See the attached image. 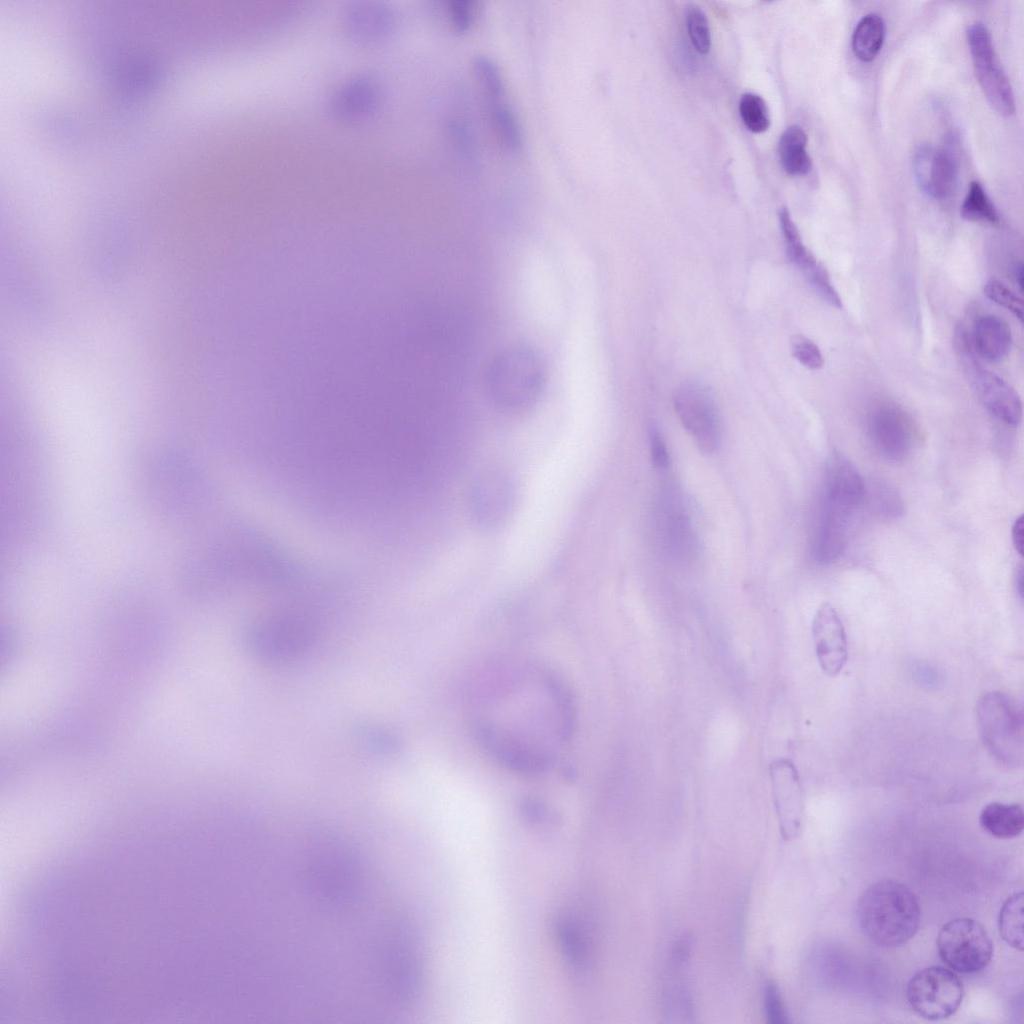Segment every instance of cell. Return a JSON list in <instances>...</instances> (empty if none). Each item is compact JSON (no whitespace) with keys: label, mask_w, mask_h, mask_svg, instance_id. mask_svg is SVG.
I'll return each mask as SVG.
<instances>
[{"label":"cell","mask_w":1024,"mask_h":1024,"mask_svg":"<svg viewBox=\"0 0 1024 1024\" xmlns=\"http://www.w3.org/2000/svg\"><path fill=\"white\" fill-rule=\"evenodd\" d=\"M499 692L497 718L478 719L485 745L512 767L535 771L568 739L572 712L562 685L546 674L523 675Z\"/></svg>","instance_id":"cell-1"},{"label":"cell","mask_w":1024,"mask_h":1024,"mask_svg":"<svg viewBox=\"0 0 1024 1024\" xmlns=\"http://www.w3.org/2000/svg\"><path fill=\"white\" fill-rule=\"evenodd\" d=\"M921 908L903 883L885 879L871 884L857 902V919L865 937L883 948H896L917 933Z\"/></svg>","instance_id":"cell-2"},{"label":"cell","mask_w":1024,"mask_h":1024,"mask_svg":"<svg viewBox=\"0 0 1024 1024\" xmlns=\"http://www.w3.org/2000/svg\"><path fill=\"white\" fill-rule=\"evenodd\" d=\"M976 719L981 740L999 764L1017 768L1023 763V715L1008 694L990 691L976 704Z\"/></svg>","instance_id":"cell-3"},{"label":"cell","mask_w":1024,"mask_h":1024,"mask_svg":"<svg viewBox=\"0 0 1024 1024\" xmlns=\"http://www.w3.org/2000/svg\"><path fill=\"white\" fill-rule=\"evenodd\" d=\"M308 621L293 615H276L254 622L247 630L246 644L252 654L269 663H286L299 658L314 641Z\"/></svg>","instance_id":"cell-4"},{"label":"cell","mask_w":1024,"mask_h":1024,"mask_svg":"<svg viewBox=\"0 0 1024 1024\" xmlns=\"http://www.w3.org/2000/svg\"><path fill=\"white\" fill-rule=\"evenodd\" d=\"M490 392L495 402L508 410L531 404L542 384V371L535 355L525 348L503 352L490 371Z\"/></svg>","instance_id":"cell-5"},{"label":"cell","mask_w":1024,"mask_h":1024,"mask_svg":"<svg viewBox=\"0 0 1024 1024\" xmlns=\"http://www.w3.org/2000/svg\"><path fill=\"white\" fill-rule=\"evenodd\" d=\"M937 949L941 959L962 974L982 971L993 956V943L985 927L967 917L950 920L941 927Z\"/></svg>","instance_id":"cell-6"},{"label":"cell","mask_w":1024,"mask_h":1024,"mask_svg":"<svg viewBox=\"0 0 1024 1024\" xmlns=\"http://www.w3.org/2000/svg\"><path fill=\"white\" fill-rule=\"evenodd\" d=\"M910 1007L929 1021L949 1018L960 1008L964 987L953 970L931 966L915 973L907 984Z\"/></svg>","instance_id":"cell-7"},{"label":"cell","mask_w":1024,"mask_h":1024,"mask_svg":"<svg viewBox=\"0 0 1024 1024\" xmlns=\"http://www.w3.org/2000/svg\"><path fill=\"white\" fill-rule=\"evenodd\" d=\"M966 39L977 81L989 104L1000 114L1015 112L1011 84L996 56L991 35L981 22L967 27Z\"/></svg>","instance_id":"cell-8"},{"label":"cell","mask_w":1024,"mask_h":1024,"mask_svg":"<svg viewBox=\"0 0 1024 1024\" xmlns=\"http://www.w3.org/2000/svg\"><path fill=\"white\" fill-rule=\"evenodd\" d=\"M674 408L699 449L714 453L720 446V420L711 391L697 381L682 383L674 393Z\"/></svg>","instance_id":"cell-9"},{"label":"cell","mask_w":1024,"mask_h":1024,"mask_svg":"<svg viewBox=\"0 0 1024 1024\" xmlns=\"http://www.w3.org/2000/svg\"><path fill=\"white\" fill-rule=\"evenodd\" d=\"M866 437L877 456L887 462L898 463L910 456L916 443V429L904 409L893 403H883L869 412Z\"/></svg>","instance_id":"cell-10"},{"label":"cell","mask_w":1024,"mask_h":1024,"mask_svg":"<svg viewBox=\"0 0 1024 1024\" xmlns=\"http://www.w3.org/2000/svg\"><path fill=\"white\" fill-rule=\"evenodd\" d=\"M865 496V483L856 466L846 456L833 452L825 464L818 507L851 519Z\"/></svg>","instance_id":"cell-11"},{"label":"cell","mask_w":1024,"mask_h":1024,"mask_svg":"<svg viewBox=\"0 0 1024 1024\" xmlns=\"http://www.w3.org/2000/svg\"><path fill=\"white\" fill-rule=\"evenodd\" d=\"M912 170L919 190L927 196L945 200L956 189L958 158L949 146L933 148L922 144L915 150Z\"/></svg>","instance_id":"cell-12"},{"label":"cell","mask_w":1024,"mask_h":1024,"mask_svg":"<svg viewBox=\"0 0 1024 1024\" xmlns=\"http://www.w3.org/2000/svg\"><path fill=\"white\" fill-rule=\"evenodd\" d=\"M771 791L784 834L796 835L801 827L804 795L800 775L788 758H778L769 767Z\"/></svg>","instance_id":"cell-13"},{"label":"cell","mask_w":1024,"mask_h":1024,"mask_svg":"<svg viewBox=\"0 0 1024 1024\" xmlns=\"http://www.w3.org/2000/svg\"><path fill=\"white\" fill-rule=\"evenodd\" d=\"M812 637L822 671L828 676L838 675L848 659V644L843 623L830 604L824 603L816 611Z\"/></svg>","instance_id":"cell-14"},{"label":"cell","mask_w":1024,"mask_h":1024,"mask_svg":"<svg viewBox=\"0 0 1024 1024\" xmlns=\"http://www.w3.org/2000/svg\"><path fill=\"white\" fill-rule=\"evenodd\" d=\"M971 365L973 387L985 409L1006 425H1019L1022 402L1016 390L994 372Z\"/></svg>","instance_id":"cell-15"},{"label":"cell","mask_w":1024,"mask_h":1024,"mask_svg":"<svg viewBox=\"0 0 1024 1024\" xmlns=\"http://www.w3.org/2000/svg\"><path fill=\"white\" fill-rule=\"evenodd\" d=\"M512 497L510 481L499 472H489L474 483L471 510L481 526L495 528L507 518Z\"/></svg>","instance_id":"cell-16"},{"label":"cell","mask_w":1024,"mask_h":1024,"mask_svg":"<svg viewBox=\"0 0 1024 1024\" xmlns=\"http://www.w3.org/2000/svg\"><path fill=\"white\" fill-rule=\"evenodd\" d=\"M972 348L990 362H1000L1012 347L1008 324L996 315H983L975 320L970 337Z\"/></svg>","instance_id":"cell-17"},{"label":"cell","mask_w":1024,"mask_h":1024,"mask_svg":"<svg viewBox=\"0 0 1024 1024\" xmlns=\"http://www.w3.org/2000/svg\"><path fill=\"white\" fill-rule=\"evenodd\" d=\"M979 821L988 834L999 839H1009L1023 831L1024 812L1020 804L991 802L982 809Z\"/></svg>","instance_id":"cell-18"},{"label":"cell","mask_w":1024,"mask_h":1024,"mask_svg":"<svg viewBox=\"0 0 1024 1024\" xmlns=\"http://www.w3.org/2000/svg\"><path fill=\"white\" fill-rule=\"evenodd\" d=\"M378 100V88L370 79L357 78L345 84L334 99L336 111L346 118L369 113Z\"/></svg>","instance_id":"cell-19"},{"label":"cell","mask_w":1024,"mask_h":1024,"mask_svg":"<svg viewBox=\"0 0 1024 1024\" xmlns=\"http://www.w3.org/2000/svg\"><path fill=\"white\" fill-rule=\"evenodd\" d=\"M778 154L783 170L790 176L807 175L812 161L807 152V135L798 125L787 127L778 142Z\"/></svg>","instance_id":"cell-20"},{"label":"cell","mask_w":1024,"mask_h":1024,"mask_svg":"<svg viewBox=\"0 0 1024 1024\" xmlns=\"http://www.w3.org/2000/svg\"><path fill=\"white\" fill-rule=\"evenodd\" d=\"M779 223L785 241L786 252L790 261L805 275L808 281L818 275L825 267L817 261L803 244L800 233L787 208L778 211Z\"/></svg>","instance_id":"cell-21"},{"label":"cell","mask_w":1024,"mask_h":1024,"mask_svg":"<svg viewBox=\"0 0 1024 1024\" xmlns=\"http://www.w3.org/2000/svg\"><path fill=\"white\" fill-rule=\"evenodd\" d=\"M885 38L881 15L870 13L861 18L852 35V50L860 61L872 62L880 52Z\"/></svg>","instance_id":"cell-22"},{"label":"cell","mask_w":1024,"mask_h":1024,"mask_svg":"<svg viewBox=\"0 0 1024 1024\" xmlns=\"http://www.w3.org/2000/svg\"><path fill=\"white\" fill-rule=\"evenodd\" d=\"M556 937L566 960L575 969L582 970L589 962V948L581 929L568 917L556 924Z\"/></svg>","instance_id":"cell-23"},{"label":"cell","mask_w":1024,"mask_h":1024,"mask_svg":"<svg viewBox=\"0 0 1024 1024\" xmlns=\"http://www.w3.org/2000/svg\"><path fill=\"white\" fill-rule=\"evenodd\" d=\"M390 16L385 8L377 5H361L349 15L351 31L361 39H373L389 29Z\"/></svg>","instance_id":"cell-24"},{"label":"cell","mask_w":1024,"mask_h":1024,"mask_svg":"<svg viewBox=\"0 0 1024 1024\" xmlns=\"http://www.w3.org/2000/svg\"><path fill=\"white\" fill-rule=\"evenodd\" d=\"M999 932L1013 948L1023 949V894L1014 893L1003 903L999 913Z\"/></svg>","instance_id":"cell-25"},{"label":"cell","mask_w":1024,"mask_h":1024,"mask_svg":"<svg viewBox=\"0 0 1024 1024\" xmlns=\"http://www.w3.org/2000/svg\"><path fill=\"white\" fill-rule=\"evenodd\" d=\"M960 214L963 219L973 222L995 224L999 221L995 206L978 181L970 183L960 208Z\"/></svg>","instance_id":"cell-26"},{"label":"cell","mask_w":1024,"mask_h":1024,"mask_svg":"<svg viewBox=\"0 0 1024 1024\" xmlns=\"http://www.w3.org/2000/svg\"><path fill=\"white\" fill-rule=\"evenodd\" d=\"M739 114L745 127L753 133H763L770 127V115L765 100L758 94L746 92L739 101Z\"/></svg>","instance_id":"cell-27"},{"label":"cell","mask_w":1024,"mask_h":1024,"mask_svg":"<svg viewBox=\"0 0 1024 1024\" xmlns=\"http://www.w3.org/2000/svg\"><path fill=\"white\" fill-rule=\"evenodd\" d=\"M685 21L689 39L695 50L707 54L711 48L709 21L701 7L689 3L685 9Z\"/></svg>","instance_id":"cell-28"},{"label":"cell","mask_w":1024,"mask_h":1024,"mask_svg":"<svg viewBox=\"0 0 1024 1024\" xmlns=\"http://www.w3.org/2000/svg\"><path fill=\"white\" fill-rule=\"evenodd\" d=\"M984 293L991 301L1009 311L1022 323L1023 302L1007 286L998 280H990L984 286Z\"/></svg>","instance_id":"cell-29"},{"label":"cell","mask_w":1024,"mask_h":1024,"mask_svg":"<svg viewBox=\"0 0 1024 1024\" xmlns=\"http://www.w3.org/2000/svg\"><path fill=\"white\" fill-rule=\"evenodd\" d=\"M793 356L806 368L819 370L824 359L819 347L803 335H795L791 340Z\"/></svg>","instance_id":"cell-30"},{"label":"cell","mask_w":1024,"mask_h":1024,"mask_svg":"<svg viewBox=\"0 0 1024 1024\" xmlns=\"http://www.w3.org/2000/svg\"><path fill=\"white\" fill-rule=\"evenodd\" d=\"M872 503L878 513L895 518L902 512V502L894 489L886 484L876 485L872 491Z\"/></svg>","instance_id":"cell-31"},{"label":"cell","mask_w":1024,"mask_h":1024,"mask_svg":"<svg viewBox=\"0 0 1024 1024\" xmlns=\"http://www.w3.org/2000/svg\"><path fill=\"white\" fill-rule=\"evenodd\" d=\"M764 1009L769 1022L783 1024L789 1022L788 1014L777 986L767 983L764 989Z\"/></svg>","instance_id":"cell-32"},{"label":"cell","mask_w":1024,"mask_h":1024,"mask_svg":"<svg viewBox=\"0 0 1024 1024\" xmlns=\"http://www.w3.org/2000/svg\"><path fill=\"white\" fill-rule=\"evenodd\" d=\"M362 739L378 752H390L397 746L392 732L380 726H365L360 730Z\"/></svg>","instance_id":"cell-33"},{"label":"cell","mask_w":1024,"mask_h":1024,"mask_svg":"<svg viewBox=\"0 0 1024 1024\" xmlns=\"http://www.w3.org/2000/svg\"><path fill=\"white\" fill-rule=\"evenodd\" d=\"M447 12L455 29L465 31L473 22L475 8L470 1H453L447 7Z\"/></svg>","instance_id":"cell-34"},{"label":"cell","mask_w":1024,"mask_h":1024,"mask_svg":"<svg viewBox=\"0 0 1024 1024\" xmlns=\"http://www.w3.org/2000/svg\"><path fill=\"white\" fill-rule=\"evenodd\" d=\"M650 453L653 465L658 469H665L669 465V454L662 434L656 426L649 430Z\"/></svg>","instance_id":"cell-35"},{"label":"cell","mask_w":1024,"mask_h":1024,"mask_svg":"<svg viewBox=\"0 0 1024 1024\" xmlns=\"http://www.w3.org/2000/svg\"><path fill=\"white\" fill-rule=\"evenodd\" d=\"M1023 535H1024L1023 515H1020L1019 517H1017L1014 520L1013 525H1012V529H1011L1012 543H1013L1014 549L1016 550V552L1020 556L1023 555V546H1024V536Z\"/></svg>","instance_id":"cell-36"},{"label":"cell","mask_w":1024,"mask_h":1024,"mask_svg":"<svg viewBox=\"0 0 1024 1024\" xmlns=\"http://www.w3.org/2000/svg\"><path fill=\"white\" fill-rule=\"evenodd\" d=\"M1023 576V567L1020 566L1015 575V588L1021 599L1023 598Z\"/></svg>","instance_id":"cell-37"},{"label":"cell","mask_w":1024,"mask_h":1024,"mask_svg":"<svg viewBox=\"0 0 1024 1024\" xmlns=\"http://www.w3.org/2000/svg\"><path fill=\"white\" fill-rule=\"evenodd\" d=\"M1023 275H1024L1023 264L1021 262H1019L1014 267V276H1015V280L1017 282V285H1018L1020 291H1023V287H1024V284H1023L1024 283L1023 282V277L1024 276Z\"/></svg>","instance_id":"cell-38"}]
</instances>
